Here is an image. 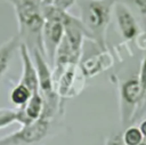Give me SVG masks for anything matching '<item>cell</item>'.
<instances>
[{
	"label": "cell",
	"mask_w": 146,
	"mask_h": 145,
	"mask_svg": "<svg viewBox=\"0 0 146 145\" xmlns=\"http://www.w3.org/2000/svg\"><path fill=\"white\" fill-rule=\"evenodd\" d=\"M9 2L15 11L18 24V37L29 50L39 49L43 55L42 30L44 17L42 14V5L35 0H5Z\"/></svg>",
	"instance_id": "cell-1"
},
{
	"label": "cell",
	"mask_w": 146,
	"mask_h": 145,
	"mask_svg": "<svg viewBox=\"0 0 146 145\" xmlns=\"http://www.w3.org/2000/svg\"><path fill=\"white\" fill-rule=\"evenodd\" d=\"M116 1L119 0H78L76 2L80 10V21L89 39L100 50H107L106 34Z\"/></svg>",
	"instance_id": "cell-2"
},
{
	"label": "cell",
	"mask_w": 146,
	"mask_h": 145,
	"mask_svg": "<svg viewBox=\"0 0 146 145\" xmlns=\"http://www.w3.org/2000/svg\"><path fill=\"white\" fill-rule=\"evenodd\" d=\"M144 92L138 76L124 80L119 87V108L122 128L129 127L139 110Z\"/></svg>",
	"instance_id": "cell-3"
},
{
	"label": "cell",
	"mask_w": 146,
	"mask_h": 145,
	"mask_svg": "<svg viewBox=\"0 0 146 145\" xmlns=\"http://www.w3.org/2000/svg\"><path fill=\"white\" fill-rule=\"evenodd\" d=\"M50 128V120L40 118L27 124H23L18 130L0 138V145H30L42 140Z\"/></svg>",
	"instance_id": "cell-4"
},
{
	"label": "cell",
	"mask_w": 146,
	"mask_h": 145,
	"mask_svg": "<svg viewBox=\"0 0 146 145\" xmlns=\"http://www.w3.org/2000/svg\"><path fill=\"white\" fill-rule=\"evenodd\" d=\"M86 80L79 64H71L63 71L55 81V90L62 105L64 100L78 96L83 90Z\"/></svg>",
	"instance_id": "cell-5"
},
{
	"label": "cell",
	"mask_w": 146,
	"mask_h": 145,
	"mask_svg": "<svg viewBox=\"0 0 146 145\" xmlns=\"http://www.w3.org/2000/svg\"><path fill=\"white\" fill-rule=\"evenodd\" d=\"M46 21V19H44ZM64 38V25L55 21H46L42 30V45L44 57L52 69L57 49Z\"/></svg>",
	"instance_id": "cell-6"
},
{
	"label": "cell",
	"mask_w": 146,
	"mask_h": 145,
	"mask_svg": "<svg viewBox=\"0 0 146 145\" xmlns=\"http://www.w3.org/2000/svg\"><path fill=\"white\" fill-rule=\"evenodd\" d=\"M113 15L115 17V22L117 25V30L121 34V37L127 40H133L139 34V25L138 22L132 14V11L129 9L127 5L123 2L116 1L113 7Z\"/></svg>",
	"instance_id": "cell-7"
},
{
	"label": "cell",
	"mask_w": 146,
	"mask_h": 145,
	"mask_svg": "<svg viewBox=\"0 0 146 145\" xmlns=\"http://www.w3.org/2000/svg\"><path fill=\"white\" fill-rule=\"evenodd\" d=\"M113 65V58L107 53V50H100L97 54H94L83 61H80L79 66L86 78H92Z\"/></svg>",
	"instance_id": "cell-8"
},
{
	"label": "cell",
	"mask_w": 146,
	"mask_h": 145,
	"mask_svg": "<svg viewBox=\"0 0 146 145\" xmlns=\"http://www.w3.org/2000/svg\"><path fill=\"white\" fill-rule=\"evenodd\" d=\"M19 57L22 61V75L18 82L27 86L32 92L39 91L38 90V74H36V69L34 65V62L32 59L31 53L29 48L26 47L25 43H21L18 48Z\"/></svg>",
	"instance_id": "cell-9"
},
{
	"label": "cell",
	"mask_w": 146,
	"mask_h": 145,
	"mask_svg": "<svg viewBox=\"0 0 146 145\" xmlns=\"http://www.w3.org/2000/svg\"><path fill=\"white\" fill-rule=\"evenodd\" d=\"M43 110H44V99L39 91H35L32 94V96L23 107L16 110L17 122L23 126L36 121L42 116Z\"/></svg>",
	"instance_id": "cell-10"
},
{
	"label": "cell",
	"mask_w": 146,
	"mask_h": 145,
	"mask_svg": "<svg viewBox=\"0 0 146 145\" xmlns=\"http://www.w3.org/2000/svg\"><path fill=\"white\" fill-rule=\"evenodd\" d=\"M21 43L22 41L17 34L11 37L0 46V79H2V76L7 73L9 65L11 63L13 56L15 51L18 50Z\"/></svg>",
	"instance_id": "cell-11"
},
{
	"label": "cell",
	"mask_w": 146,
	"mask_h": 145,
	"mask_svg": "<svg viewBox=\"0 0 146 145\" xmlns=\"http://www.w3.org/2000/svg\"><path fill=\"white\" fill-rule=\"evenodd\" d=\"M32 94L33 92L31 91V89L27 86L18 82V83H16L10 89L9 99H10V102L15 106H17V108H19V107H23L27 103V100L30 99V97L32 96Z\"/></svg>",
	"instance_id": "cell-12"
},
{
	"label": "cell",
	"mask_w": 146,
	"mask_h": 145,
	"mask_svg": "<svg viewBox=\"0 0 146 145\" xmlns=\"http://www.w3.org/2000/svg\"><path fill=\"white\" fill-rule=\"evenodd\" d=\"M122 140L124 145H140L145 138L137 126H129L122 132Z\"/></svg>",
	"instance_id": "cell-13"
},
{
	"label": "cell",
	"mask_w": 146,
	"mask_h": 145,
	"mask_svg": "<svg viewBox=\"0 0 146 145\" xmlns=\"http://www.w3.org/2000/svg\"><path fill=\"white\" fill-rule=\"evenodd\" d=\"M15 122H17L16 110H10L6 107L0 108V129L6 128Z\"/></svg>",
	"instance_id": "cell-14"
},
{
	"label": "cell",
	"mask_w": 146,
	"mask_h": 145,
	"mask_svg": "<svg viewBox=\"0 0 146 145\" xmlns=\"http://www.w3.org/2000/svg\"><path fill=\"white\" fill-rule=\"evenodd\" d=\"M76 2L78 0H43L42 5L51 6L63 11H68V9L72 8Z\"/></svg>",
	"instance_id": "cell-15"
},
{
	"label": "cell",
	"mask_w": 146,
	"mask_h": 145,
	"mask_svg": "<svg viewBox=\"0 0 146 145\" xmlns=\"http://www.w3.org/2000/svg\"><path fill=\"white\" fill-rule=\"evenodd\" d=\"M138 80H139V82H140L143 92L145 94V91H146V54H145V56L143 57L141 63H140V70H139Z\"/></svg>",
	"instance_id": "cell-16"
},
{
	"label": "cell",
	"mask_w": 146,
	"mask_h": 145,
	"mask_svg": "<svg viewBox=\"0 0 146 145\" xmlns=\"http://www.w3.org/2000/svg\"><path fill=\"white\" fill-rule=\"evenodd\" d=\"M127 2H130L131 5H133L138 11L146 17V0H125Z\"/></svg>",
	"instance_id": "cell-17"
},
{
	"label": "cell",
	"mask_w": 146,
	"mask_h": 145,
	"mask_svg": "<svg viewBox=\"0 0 146 145\" xmlns=\"http://www.w3.org/2000/svg\"><path fill=\"white\" fill-rule=\"evenodd\" d=\"M105 145H124L122 140V134H115V135L110 136L106 139Z\"/></svg>",
	"instance_id": "cell-18"
},
{
	"label": "cell",
	"mask_w": 146,
	"mask_h": 145,
	"mask_svg": "<svg viewBox=\"0 0 146 145\" xmlns=\"http://www.w3.org/2000/svg\"><path fill=\"white\" fill-rule=\"evenodd\" d=\"M138 128H139V130L141 131V134H143L144 138L146 139V119H145V120H143V121L139 123Z\"/></svg>",
	"instance_id": "cell-19"
}]
</instances>
